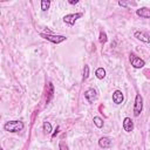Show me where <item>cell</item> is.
Returning a JSON list of instances; mask_svg holds the SVG:
<instances>
[{
	"mask_svg": "<svg viewBox=\"0 0 150 150\" xmlns=\"http://www.w3.org/2000/svg\"><path fill=\"white\" fill-rule=\"evenodd\" d=\"M111 144H112V139H111L110 137L103 136V137H101V138L98 139V145H100V148H102V149H108V148L111 146Z\"/></svg>",
	"mask_w": 150,
	"mask_h": 150,
	"instance_id": "52a82bcc",
	"label": "cell"
},
{
	"mask_svg": "<svg viewBox=\"0 0 150 150\" xmlns=\"http://www.w3.org/2000/svg\"><path fill=\"white\" fill-rule=\"evenodd\" d=\"M59 149H60V150H69L68 146H67V144H64L63 142H60V144H59Z\"/></svg>",
	"mask_w": 150,
	"mask_h": 150,
	"instance_id": "d6986e66",
	"label": "cell"
},
{
	"mask_svg": "<svg viewBox=\"0 0 150 150\" xmlns=\"http://www.w3.org/2000/svg\"><path fill=\"white\" fill-rule=\"evenodd\" d=\"M49 6H50V1L49 0H42L41 1V9L43 12H46L47 9H49Z\"/></svg>",
	"mask_w": 150,
	"mask_h": 150,
	"instance_id": "e0dca14e",
	"label": "cell"
},
{
	"mask_svg": "<svg viewBox=\"0 0 150 150\" xmlns=\"http://www.w3.org/2000/svg\"><path fill=\"white\" fill-rule=\"evenodd\" d=\"M0 150H4V149H0Z\"/></svg>",
	"mask_w": 150,
	"mask_h": 150,
	"instance_id": "7402d4cb",
	"label": "cell"
},
{
	"mask_svg": "<svg viewBox=\"0 0 150 150\" xmlns=\"http://www.w3.org/2000/svg\"><path fill=\"white\" fill-rule=\"evenodd\" d=\"M136 14L143 19H150V8L149 7H141L136 11Z\"/></svg>",
	"mask_w": 150,
	"mask_h": 150,
	"instance_id": "30bf717a",
	"label": "cell"
},
{
	"mask_svg": "<svg viewBox=\"0 0 150 150\" xmlns=\"http://www.w3.org/2000/svg\"><path fill=\"white\" fill-rule=\"evenodd\" d=\"M89 77V66L84 64V68H83V80H87Z\"/></svg>",
	"mask_w": 150,
	"mask_h": 150,
	"instance_id": "ac0fdd59",
	"label": "cell"
},
{
	"mask_svg": "<svg viewBox=\"0 0 150 150\" xmlns=\"http://www.w3.org/2000/svg\"><path fill=\"white\" fill-rule=\"evenodd\" d=\"M143 110V97L141 94H137L135 97V104H134V116H139Z\"/></svg>",
	"mask_w": 150,
	"mask_h": 150,
	"instance_id": "3957f363",
	"label": "cell"
},
{
	"mask_svg": "<svg viewBox=\"0 0 150 150\" xmlns=\"http://www.w3.org/2000/svg\"><path fill=\"white\" fill-rule=\"evenodd\" d=\"M42 128H43V131H45L46 134H50V132H52V124H50L49 122L45 121L43 124H42Z\"/></svg>",
	"mask_w": 150,
	"mask_h": 150,
	"instance_id": "9a60e30c",
	"label": "cell"
},
{
	"mask_svg": "<svg viewBox=\"0 0 150 150\" xmlns=\"http://www.w3.org/2000/svg\"><path fill=\"white\" fill-rule=\"evenodd\" d=\"M107 40H108V38H107V34H105V32L101 30V32H100V38H98V41H100V43H101V45H104V43L107 42Z\"/></svg>",
	"mask_w": 150,
	"mask_h": 150,
	"instance_id": "2e32d148",
	"label": "cell"
},
{
	"mask_svg": "<svg viewBox=\"0 0 150 150\" xmlns=\"http://www.w3.org/2000/svg\"><path fill=\"white\" fill-rule=\"evenodd\" d=\"M123 100H124V95L121 90H115L112 93V102L115 104H121L123 102Z\"/></svg>",
	"mask_w": 150,
	"mask_h": 150,
	"instance_id": "ba28073f",
	"label": "cell"
},
{
	"mask_svg": "<svg viewBox=\"0 0 150 150\" xmlns=\"http://www.w3.org/2000/svg\"><path fill=\"white\" fill-rule=\"evenodd\" d=\"M123 129L127 132H131L134 130V122L130 117H125L123 120Z\"/></svg>",
	"mask_w": 150,
	"mask_h": 150,
	"instance_id": "9c48e42d",
	"label": "cell"
},
{
	"mask_svg": "<svg viewBox=\"0 0 150 150\" xmlns=\"http://www.w3.org/2000/svg\"><path fill=\"white\" fill-rule=\"evenodd\" d=\"M134 36H135L137 40L142 41V42H145V43H149V42H150V36H149L146 33H144V32H135Z\"/></svg>",
	"mask_w": 150,
	"mask_h": 150,
	"instance_id": "8fae6325",
	"label": "cell"
},
{
	"mask_svg": "<svg viewBox=\"0 0 150 150\" xmlns=\"http://www.w3.org/2000/svg\"><path fill=\"white\" fill-rule=\"evenodd\" d=\"M25 124L22 121H8L4 124V129L8 132H19L23 130Z\"/></svg>",
	"mask_w": 150,
	"mask_h": 150,
	"instance_id": "6da1fadb",
	"label": "cell"
},
{
	"mask_svg": "<svg viewBox=\"0 0 150 150\" xmlns=\"http://www.w3.org/2000/svg\"><path fill=\"white\" fill-rule=\"evenodd\" d=\"M54 96V87L52 84V82H48L47 84V94H46V103H49V101L53 98Z\"/></svg>",
	"mask_w": 150,
	"mask_h": 150,
	"instance_id": "7c38bea8",
	"label": "cell"
},
{
	"mask_svg": "<svg viewBox=\"0 0 150 150\" xmlns=\"http://www.w3.org/2000/svg\"><path fill=\"white\" fill-rule=\"evenodd\" d=\"M95 75H96V77H97V79L102 80V79H104V77H105V70H104L102 67H100V68H97V69H96Z\"/></svg>",
	"mask_w": 150,
	"mask_h": 150,
	"instance_id": "4fadbf2b",
	"label": "cell"
},
{
	"mask_svg": "<svg viewBox=\"0 0 150 150\" xmlns=\"http://www.w3.org/2000/svg\"><path fill=\"white\" fill-rule=\"evenodd\" d=\"M79 2V0H69V4L70 5H75V4H77Z\"/></svg>",
	"mask_w": 150,
	"mask_h": 150,
	"instance_id": "ffe728a7",
	"label": "cell"
},
{
	"mask_svg": "<svg viewBox=\"0 0 150 150\" xmlns=\"http://www.w3.org/2000/svg\"><path fill=\"white\" fill-rule=\"evenodd\" d=\"M40 36L43 38L45 40L53 42V43H61L63 41L67 40V38L64 35H53V34H45V33H40Z\"/></svg>",
	"mask_w": 150,
	"mask_h": 150,
	"instance_id": "7a4b0ae2",
	"label": "cell"
},
{
	"mask_svg": "<svg viewBox=\"0 0 150 150\" xmlns=\"http://www.w3.org/2000/svg\"><path fill=\"white\" fill-rule=\"evenodd\" d=\"M82 16V13H71V14H67L63 16V21L66 23H68L69 26L75 25V22Z\"/></svg>",
	"mask_w": 150,
	"mask_h": 150,
	"instance_id": "5b68a950",
	"label": "cell"
},
{
	"mask_svg": "<svg viewBox=\"0 0 150 150\" xmlns=\"http://www.w3.org/2000/svg\"><path fill=\"white\" fill-rule=\"evenodd\" d=\"M84 97L89 103H94L97 100V93L94 88H89L84 91Z\"/></svg>",
	"mask_w": 150,
	"mask_h": 150,
	"instance_id": "8992f818",
	"label": "cell"
},
{
	"mask_svg": "<svg viewBox=\"0 0 150 150\" xmlns=\"http://www.w3.org/2000/svg\"><path fill=\"white\" fill-rule=\"evenodd\" d=\"M93 122H94V124H95L97 128H102V127H103V120H102L101 117H98V116H95V117L93 118Z\"/></svg>",
	"mask_w": 150,
	"mask_h": 150,
	"instance_id": "5bb4252c",
	"label": "cell"
},
{
	"mask_svg": "<svg viewBox=\"0 0 150 150\" xmlns=\"http://www.w3.org/2000/svg\"><path fill=\"white\" fill-rule=\"evenodd\" d=\"M130 62H131V66L136 69H139V68H143L145 66V62L144 60H142L141 57H138L137 55H135L134 53L130 54Z\"/></svg>",
	"mask_w": 150,
	"mask_h": 150,
	"instance_id": "277c9868",
	"label": "cell"
},
{
	"mask_svg": "<svg viewBox=\"0 0 150 150\" xmlns=\"http://www.w3.org/2000/svg\"><path fill=\"white\" fill-rule=\"evenodd\" d=\"M57 130H59V127H57V128H56V130H55V132H54V134H53V137H55V135H56V134H57Z\"/></svg>",
	"mask_w": 150,
	"mask_h": 150,
	"instance_id": "44dd1931",
	"label": "cell"
}]
</instances>
